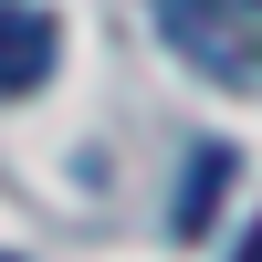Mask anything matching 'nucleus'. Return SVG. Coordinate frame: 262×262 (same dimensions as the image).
<instances>
[{
    "mask_svg": "<svg viewBox=\"0 0 262 262\" xmlns=\"http://www.w3.org/2000/svg\"><path fill=\"white\" fill-rule=\"evenodd\" d=\"M158 32L179 42L221 95H262V32H252V0H158Z\"/></svg>",
    "mask_w": 262,
    "mask_h": 262,
    "instance_id": "obj_1",
    "label": "nucleus"
},
{
    "mask_svg": "<svg viewBox=\"0 0 262 262\" xmlns=\"http://www.w3.org/2000/svg\"><path fill=\"white\" fill-rule=\"evenodd\" d=\"M42 74H53V11L0 0V95H32Z\"/></svg>",
    "mask_w": 262,
    "mask_h": 262,
    "instance_id": "obj_2",
    "label": "nucleus"
},
{
    "mask_svg": "<svg viewBox=\"0 0 262 262\" xmlns=\"http://www.w3.org/2000/svg\"><path fill=\"white\" fill-rule=\"evenodd\" d=\"M221 189H231V158H221V147H200V168L179 179V210H168V231H179V242H189V231H210Z\"/></svg>",
    "mask_w": 262,
    "mask_h": 262,
    "instance_id": "obj_3",
    "label": "nucleus"
},
{
    "mask_svg": "<svg viewBox=\"0 0 262 262\" xmlns=\"http://www.w3.org/2000/svg\"><path fill=\"white\" fill-rule=\"evenodd\" d=\"M231 262H262V231H252V242H242V252H231Z\"/></svg>",
    "mask_w": 262,
    "mask_h": 262,
    "instance_id": "obj_4",
    "label": "nucleus"
},
{
    "mask_svg": "<svg viewBox=\"0 0 262 262\" xmlns=\"http://www.w3.org/2000/svg\"><path fill=\"white\" fill-rule=\"evenodd\" d=\"M252 11H262V0H252Z\"/></svg>",
    "mask_w": 262,
    "mask_h": 262,
    "instance_id": "obj_5",
    "label": "nucleus"
}]
</instances>
